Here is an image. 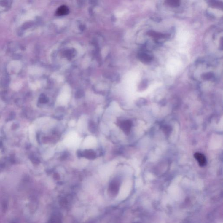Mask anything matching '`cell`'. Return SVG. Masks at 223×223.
<instances>
[{
    "label": "cell",
    "mask_w": 223,
    "mask_h": 223,
    "mask_svg": "<svg viewBox=\"0 0 223 223\" xmlns=\"http://www.w3.org/2000/svg\"><path fill=\"white\" fill-rule=\"evenodd\" d=\"M132 125V122L131 121L127 120L122 122L120 123V127L122 130L125 133L128 134L130 133Z\"/></svg>",
    "instance_id": "obj_1"
},
{
    "label": "cell",
    "mask_w": 223,
    "mask_h": 223,
    "mask_svg": "<svg viewBox=\"0 0 223 223\" xmlns=\"http://www.w3.org/2000/svg\"><path fill=\"white\" fill-rule=\"evenodd\" d=\"M195 158L197 161L200 167H204L206 165L207 161L205 156L202 153H196L194 155Z\"/></svg>",
    "instance_id": "obj_2"
},
{
    "label": "cell",
    "mask_w": 223,
    "mask_h": 223,
    "mask_svg": "<svg viewBox=\"0 0 223 223\" xmlns=\"http://www.w3.org/2000/svg\"><path fill=\"white\" fill-rule=\"evenodd\" d=\"M69 12L68 7L66 5H62L58 8L56 11L57 15L58 16H63L67 15Z\"/></svg>",
    "instance_id": "obj_3"
},
{
    "label": "cell",
    "mask_w": 223,
    "mask_h": 223,
    "mask_svg": "<svg viewBox=\"0 0 223 223\" xmlns=\"http://www.w3.org/2000/svg\"><path fill=\"white\" fill-rule=\"evenodd\" d=\"M82 156H84L86 158L93 159L95 158V153L93 150H86L82 153Z\"/></svg>",
    "instance_id": "obj_4"
},
{
    "label": "cell",
    "mask_w": 223,
    "mask_h": 223,
    "mask_svg": "<svg viewBox=\"0 0 223 223\" xmlns=\"http://www.w3.org/2000/svg\"><path fill=\"white\" fill-rule=\"evenodd\" d=\"M118 189V185L116 182H113L112 183L110 186V191L112 193H115L117 192Z\"/></svg>",
    "instance_id": "obj_5"
},
{
    "label": "cell",
    "mask_w": 223,
    "mask_h": 223,
    "mask_svg": "<svg viewBox=\"0 0 223 223\" xmlns=\"http://www.w3.org/2000/svg\"><path fill=\"white\" fill-rule=\"evenodd\" d=\"M139 57H140L141 60H143V61H145V62H148L151 59L150 56L148 55L147 54L145 53L140 54V55H139Z\"/></svg>",
    "instance_id": "obj_6"
},
{
    "label": "cell",
    "mask_w": 223,
    "mask_h": 223,
    "mask_svg": "<svg viewBox=\"0 0 223 223\" xmlns=\"http://www.w3.org/2000/svg\"><path fill=\"white\" fill-rule=\"evenodd\" d=\"M167 3L170 6H173V7H176L179 5V1H167Z\"/></svg>",
    "instance_id": "obj_7"
},
{
    "label": "cell",
    "mask_w": 223,
    "mask_h": 223,
    "mask_svg": "<svg viewBox=\"0 0 223 223\" xmlns=\"http://www.w3.org/2000/svg\"><path fill=\"white\" fill-rule=\"evenodd\" d=\"M90 126V130L91 131L93 132V130H94L95 125L93 122L90 123V126Z\"/></svg>",
    "instance_id": "obj_8"
},
{
    "label": "cell",
    "mask_w": 223,
    "mask_h": 223,
    "mask_svg": "<svg viewBox=\"0 0 223 223\" xmlns=\"http://www.w3.org/2000/svg\"><path fill=\"white\" fill-rule=\"evenodd\" d=\"M54 178L56 179H58V178H59V176L58 175V174H57V173H56V174L54 175Z\"/></svg>",
    "instance_id": "obj_9"
}]
</instances>
